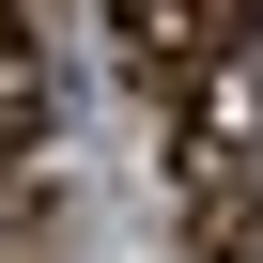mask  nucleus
I'll return each mask as SVG.
<instances>
[{
	"label": "nucleus",
	"instance_id": "nucleus-3",
	"mask_svg": "<svg viewBox=\"0 0 263 263\" xmlns=\"http://www.w3.org/2000/svg\"><path fill=\"white\" fill-rule=\"evenodd\" d=\"M62 124V78H47V47H31V16L0 0V140H47Z\"/></svg>",
	"mask_w": 263,
	"mask_h": 263
},
{
	"label": "nucleus",
	"instance_id": "nucleus-2",
	"mask_svg": "<svg viewBox=\"0 0 263 263\" xmlns=\"http://www.w3.org/2000/svg\"><path fill=\"white\" fill-rule=\"evenodd\" d=\"M248 16H263V0H108L124 62H155V78H217V62H248Z\"/></svg>",
	"mask_w": 263,
	"mask_h": 263
},
{
	"label": "nucleus",
	"instance_id": "nucleus-1",
	"mask_svg": "<svg viewBox=\"0 0 263 263\" xmlns=\"http://www.w3.org/2000/svg\"><path fill=\"white\" fill-rule=\"evenodd\" d=\"M186 248L263 263V78L248 62H217V108L186 124Z\"/></svg>",
	"mask_w": 263,
	"mask_h": 263
}]
</instances>
